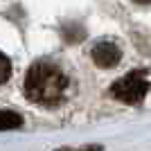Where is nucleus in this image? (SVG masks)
<instances>
[{
	"label": "nucleus",
	"mask_w": 151,
	"mask_h": 151,
	"mask_svg": "<svg viewBox=\"0 0 151 151\" xmlns=\"http://www.w3.org/2000/svg\"><path fill=\"white\" fill-rule=\"evenodd\" d=\"M70 79L59 65L38 61L25 75V95L38 106H57L65 99Z\"/></svg>",
	"instance_id": "obj_1"
},
{
	"label": "nucleus",
	"mask_w": 151,
	"mask_h": 151,
	"mask_svg": "<svg viewBox=\"0 0 151 151\" xmlns=\"http://www.w3.org/2000/svg\"><path fill=\"white\" fill-rule=\"evenodd\" d=\"M149 86H151V79L145 70H133L129 75H124L122 79L113 83L111 88V95H113L117 101H124V104H140V101L147 97L149 93Z\"/></svg>",
	"instance_id": "obj_2"
},
{
	"label": "nucleus",
	"mask_w": 151,
	"mask_h": 151,
	"mask_svg": "<svg viewBox=\"0 0 151 151\" xmlns=\"http://www.w3.org/2000/svg\"><path fill=\"white\" fill-rule=\"evenodd\" d=\"M122 59V52L113 43H97L93 47V61L99 68H115Z\"/></svg>",
	"instance_id": "obj_3"
},
{
	"label": "nucleus",
	"mask_w": 151,
	"mask_h": 151,
	"mask_svg": "<svg viewBox=\"0 0 151 151\" xmlns=\"http://www.w3.org/2000/svg\"><path fill=\"white\" fill-rule=\"evenodd\" d=\"M23 124L18 113L14 111H0V131H9V129H18Z\"/></svg>",
	"instance_id": "obj_4"
},
{
	"label": "nucleus",
	"mask_w": 151,
	"mask_h": 151,
	"mask_svg": "<svg viewBox=\"0 0 151 151\" xmlns=\"http://www.w3.org/2000/svg\"><path fill=\"white\" fill-rule=\"evenodd\" d=\"M9 72H12V65H9V59L0 52V83H5L9 79Z\"/></svg>",
	"instance_id": "obj_5"
},
{
	"label": "nucleus",
	"mask_w": 151,
	"mask_h": 151,
	"mask_svg": "<svg viewBox=\"0 0 151 151\" xmlns=\"http://www.w3.org/2000/svg\"><path fill=\"white\" fill-rule=\"evenodd\" d=\"M57 151H104L101 145H90V147H79V149H57Z\"/></svg>",
	"instance_id": "obj_6"
},
{
	"label": "nucleus",
	"mask_w": 151,
	"mask_h": 151,
	"mask_svg": "<svg viewBox=\"0 0 151 151\" xmlns=\"http://www.w3.org/2000/svg\"><path fill=\"white\" fill-rule=\"evenodd\" d=\"M133 2H138V5H151V0H133Z\"/></svg>",
	"instance_id": "obj_7"
}]
</instances>
